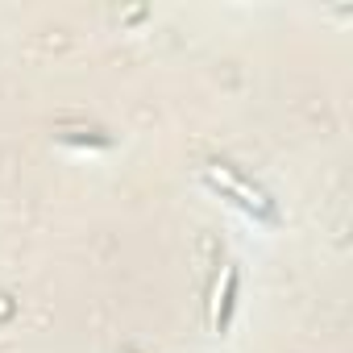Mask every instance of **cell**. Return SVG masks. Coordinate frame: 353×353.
<instances>
[{
  "mask_svg": "<svg viewBox=\"0 0 353 353\" xmlns=\"http://www.w3.org/2000/svg\"><path fill=\"white\" fill-rule=\"evenodd\" d=\"M233 287H237V270L229 266V270H225V307L216 312V328L229 324V312H233Z\"/></svg>",
  "mask_w": 353,
  "mask_h": 353,
  "instance_id": "obj_1",
  "label": "cell"
}]
</instances>
